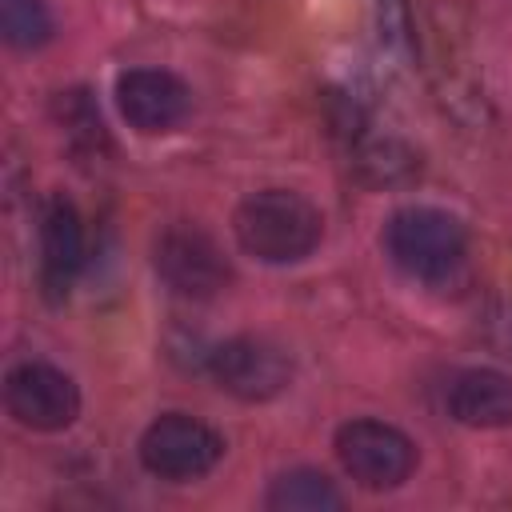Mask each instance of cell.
Instances as JSON below:
<instances>
[{"label":"cell","instance_id":"cell-1","mask_svg":"<svg viewBox=\"0 0 512 512\" xmlns=\"http://www.w3.org/2000/svg\"><path fill=\"white\" fill-rule=\"evenodd\" d=\"M232 232L240 248L264 264H296L304 260L324 232V216L312 200L288 188H264L240 200L232 216Z\"/></svg>","mask_w":512,"mask_h":512},{"label":"cell","instance_id":"cell-2","mask_svg":"<svg viewBox=\"0 0 512 512\" xmlns=\"http://www.w3.org/2000/svg\"><path fill=\"white\" fill-rule=\"evenodd\" d=\"M384 248L396 268H404L416 280H448L464 256H468V232L464 224L444 208H400L384 228Z\"/></svg>","mask_w":512,"mask_h":512},{"label":"cell","instance_id":"cell-3","mask_svg":"<svg viewBox=\"0 0 512 512\" xmlns=\"http://www.w3.org/2000/svg\"><path fill=\"white\" fill-rule=\"evenodd\" d=\"M224 440L196 416L168 412L140 436V464L160 480H196L216 468Z\"/></svg>","mask_w":512,"mask_h":512},{"label":"cell","instance_id":"cell-4","mask_svg":"<svg viewBox=\"0 0 512 512\" xmlns=\"http://www.w3.org/2000/svg\"><path fill=\"white\" fill-rule=\"evenodd\" d=\"M336 456L364 488H396L416 464L412 440L384 420H348L336 428Z\"/></svg>","mask_w":512,"mask_h":512},{"label":"cell","instance_id":"cell-5","mask_svg":"<svg viewBox=\"0 0 512 512\" xmlns=\"http://www.w3.org/2000/svg\"><path fill=\"white\" fill-rule=\"evenodd\" d=\"M152 252H156V272L180 296L208 300V296H216L232 280V268H228L224 252L196 224H184V220L180 224H168L156 236V248Z\"/></svg>","mask_w":512,"mask_h":512},{"label":"cell","instance_id":"cell-6","mask_svg":"<svg viewBox=\"0 0 512 512\" xmlns=\"http://www.w3.org/2000/svg\"><path fill=\"white\" fill-rule=\"evenodd\" d=\"M4 404L16 424L32 432H60L80 416V392L68 372L28 360L16 364L4 380Z\"/></svg>","mask_w":512,"mask_h":512},{"label":"cell","instance_id":"cell-7","mask_svg":"<svg viewBox=\"0 0 512 512\" xmlns=\"http://www.w3.org/2000/svg\"><path fill=\"white\" fill-rule=\"evenodd\" d=\"M208 368H212V380L236 400H272L276 392H284V384L292 376L288 356L260 336L224 340L212 352Z\"/></svg>","mask_w":512,"mask_h":512},{"label":"cell","instance_id":"cell-8","mask_svg":"<svg viewBox=\"0 0 512 512\" xmlns=\"http://www.w3.org/2000/svg\"><path fill=\"white\" fill-rule=\"evenodd\" d=\"M116 104L136 132H168L188 112V88L164 68H132L116 80Z\"/></svg>","mask_w":512,"mask_h":512},{"label":"cell","instance_id":"cell-9","mask_svg":"<svg viewBox=\"0 0 512 512\" xmlns=\"http://www.w3.org/2000/svg\"><path fill=\"white\" fill-rule=\"evenodd\" d=\"M80 264H84V224L76 208L56 196L40 220V276L52 300L68 296Z\"/></svg>","mask_w":512,"mask_h":512},{"label":"cell","instance_id":"cell-10","mask_svg":"<svg viewBox=\"0 0 512 512\" xmlns=\"http://www.w3.org/2000/svg\"><path fill=\"white\" fill-rule=\"evenodd\" d=\"M448 412L468 428L512 424V376L496 368H468L448 388Z\"/></svg>","mask_w":512,"mask_h":512},{"label":"cell","instance_id":"cell-11","mask_svg":"<svg viewBox=\"0 0 512 512\" xmlns=\"http://www.w3.org/2000/svg\"><path fill=\"white\" fill-rule=\"evenodd\" d=\"M264 504L272 512H336L344 504V496L336 492V484L316 472V468H292L280 472L264 496Z\"/></svg>","mask_w":512,"mask_h":512},{"label":"cell","instance_id":"cell-12","mask_svg":"<svg viewBox=\"0 0 512 512\" xmlns=\"http://www.w3.org/2000/svg\"><path fill=\"white\" fill-rule=\"evenodd\" d=\"M0 24L4 40L24 52L52 40V12L44 0H0Z\"/></svg>","mask_w":512,"mask_h":512}]
</instances>
